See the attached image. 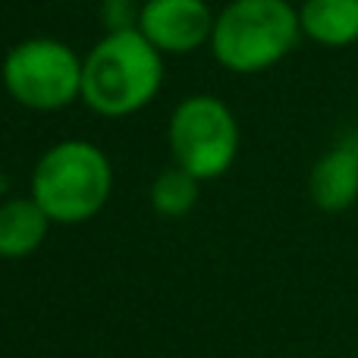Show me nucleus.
Here are the masks:
<instances>
[{"label":"nucleus","instance_id":"5","mask_svg":"<svg viewBox=\"0 0 358 358\" xmlns=\"http://www.w3.org/2000/svg\"><path fill=\"white\" fill-rule=\"evenodd\" d=\"M170 151L198 182L223 176L239 155V123L233 110L214 94L185 98L170 117Z\"/></svg>","mask_w":358,"mask_h":358},{"label":"nucleus","instance_id":"1","mask_svg":"<svg viewBox=\"0 0 358 358\" xmlns=\"http://www.w3.org/2000/svg\"><path fill=\"white\" fill-rule=\"evenodd\" d=\"M164 54L138 29L107 31L82 60V101L101 117H132L157 98Z\"/></svg>","mask_w":358,"mask_h":358},{"label":"nucleus","instance_id":"9","mask_svg":"<svg viewBox=\"0 0 358 358\" xmlns=\"http://www.w3.org/2000/svg\"><path fill=\"white\" fill-rule=\"evenodd\" d=\"M299 25L324 48H349L358 41V0H305Z\"/></svg>","mask_w":358,"mask_h":358},{"label":"nucleus","instance_id":"4","mask_svg":"<svg viewBox=\"0 0 358 358\" xmlns=\"http://www.w3.org/2000/svg\"><path fill=\"white\" fill-rule=\"evenodd\" d=\"M3 88L16 104L54 113L82 98V60L57 38H25L3 57Z\"/></svg>","mask_w":358,"mask_h":358},{"label":"nucleus","instance_id":"8","mask_svg":"<svg viewBox=\"0 0 358 358\" xmlns=\"http://www.w3.org/2000/svg\"><path fill=\"white\" fill-rule=\"evenodd\" d=\"M50 217L38 208L35 198H10L0 204V258L19 261L44 245Z\"/></svg>","mask_w":358,"mask_h":358},{"label":"nucleus","instance_id":"10","mask_svg":"<svg viewBox=\"0 0 358 358\" xmlns=\"http://www.w3.org/2000/svg\"><path fill=\"white\" fill-rule=\"evenodd\" d=\"M198 201V179L182 170L179 164L161 170L151 182V204L161 217H182L195 208Z\"/></svg>","mask_w":358,"mask_h":358},{"label":"nucleus","instance_id":"11","mask_svg":"<svg viewBox=\"0 0 358 358\" xmlns=\"http://www.w3.org/2000/svg\"><path fill=\"white\" fill-rule=\"evenodd\" d=\"M136 0H107L104 3V22L110 31L120 29H138V16L142 6H132Z\"/></svg>","mask_w":358,"mask_h":358},{"label":"nucleus","instance_id":"3","mask_svg":"<svg viewBox=\"0 0 358 358\" xmlns=\"http://www.w3.org/2000/svg\"><path fill=\"white\" fill-rule=\"evenodd\" d=\"M299 35V10L286 0H229L214 19L210 50L233 73H261L277 66Z\"/></svg>","mask_w":358,"mask_h":358},{"label":"nucleus","instance_id":"7","mask_svg":"<svg viewBox=\"0 0 358 358\" xmlns=\"http://www.w3.org/2000/svg\"><path fill=\"white\" fill-rule=\"evenodd\" d=\"M311 201L327 214L349 210L358 198V132L346 136L315 164L308 179Z\"/></svg>","mask_w":358,"mask_h":358},{"label":"nucleus","instance_id":"2","mask_svg":"<svg viewBox=\"0 0 358 358\" xmlns=\"http://www.w3.org/2000/svg\"><path fill=\"white\" fill-rule=\"evenodd\" d=\"M113 167L92 142L69 138L41 155L31 173V198L50 223H85L107 204Z\"/></svg>","mask_w":358,"mask_h":358},{"label":"nucleus","instance_id":"6","mask_svg":"<svg viewBox=\"0 0 358 358\" xmlns=\"http://www.w3.org/2000/svg\"><path fill=\"white\" fill-rule=\"evenodd\" d=\"M214 19L204 0H145L138 31L161 54H189L210 41Z\"/></svg>","mask_w":358,"mask_h":358}]
</instances>
